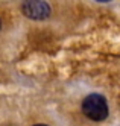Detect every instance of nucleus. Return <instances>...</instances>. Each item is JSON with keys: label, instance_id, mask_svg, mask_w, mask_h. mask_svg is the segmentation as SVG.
<instances>
[{"label": "nucleus", "instance_id": "nucleus-1", "mask_svg": "<svg viewBox=\"0 0 120 126\" xmlns=\"http://www.w3.org/2000/svg\"><path fill=\"white\" fill-rule=\"evenodd\" d=\"M82 111L90 120L102 122L108 117V103L103 96L88 94L82 102Z\"/></svg>", "mask_w": 120, "mask_h": 126}, {"label": "nucleus", "instance_id": "nucleus-2", "mask_svg": "<svg viewBox=\"0 0 120 126\" xmlns=\"http://www.w3.org/2000/svg\"><path fill=\"white\" fill-rule=\"evenodd\" d=\"M21 12L32 20H46L50 15V6L43 0H26L21 5Z\"/></svg>", "mask_w": 120, "mask_h": 126}, {"label": "nucleus", "instance_id": "nucleus-3", "mask_svg": "<svg viewBox=\"0 0 120 126\" xmlns=\"http://www.w3.org/2000/svg\"><path fill=\"white\" fill-rule=\"evenodd\" d=\"M97 2H109V0H97Z\"/></svg>", "mask_w": 120, "mask_h": 126}, {"label": "nucleus", "instance_id": "nucleus-4", "mask_svg": "<svg viewBox=\"0 0 120 126\" xmlns=\"http://www.w3.org/2000/svg\"><path fill=\"white\" fill-rule=\"evenodd\" d=\"M35 126H47V125H35Z\"/></svg>", "mask_w": 120, "mask_h": 126}, {"label": "nucleus", "instance_id": "nucleus-5", "mask_svg": "<svg viewBox=\"0 0 120 126\" xmlns=\"http://www.w3.org/2000/svg\"><path fill=\"white\" fill-rule=\"evenodd\" d=\"M0 29H2V21H0Z\"/></svg>", "mask_w": 120, "mask_h": 126}]
</instances>
